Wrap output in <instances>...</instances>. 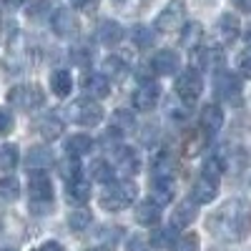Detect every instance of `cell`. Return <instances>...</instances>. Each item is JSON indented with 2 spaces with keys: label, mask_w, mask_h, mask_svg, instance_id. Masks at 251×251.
<instances>
[{
  "label": "cell",
  "mask_w": 251,
  "mask_h": 251,
  "mask_svg": "<svg viewBox=\"0 0 251 251\" xmlns=\"http://www.w3.org/2000/svg\"><path fill=\"white\" fill-rule=\"evenodd\" d=\"M208 231L221 241H244L251 234V201L228 199L211 214Z\"/></svg>",
  "instance_id": "cell-1"
},
{
  "label": "cell",
  "mask_w": 251,
  "mask_h": 251,
  "mask_svg": "<svg viewBox=\"0 0 251 251\" xmlns=\"http://www.w3.org/2000/svg\"><path fill=\"white\" fill-rule=\"evenodd\" d=\"M138 196V188L131 178H121V181H111L106 186V191L100 194V208H106V211H123V208H128Z\"/></svg>",
  "instance_id": "cell-2"
},
{
  "label": "cell",
  "mask_w": 251,
  "mask_h": 251,
  "mask_svg": "<svg viewBox=\"0 0 251 251\" xmlns=\"http://www.w3.org/2000/svg\"><path fill=\"white\" fill-rule=\"evenodd\" d=\"M66 116H68V121L91 128V126H98L103 121V106L93 98H78L66 108Z\"/></svg>",
  "instance_id": "cell-3"
},
{
  "label": "cell",
  "mask_w": 251,
  "mask_h": 251,
  "mask_svg": "<svg viewBox=\"0 0 251 251\" xmlns=\"http://www.w3.org/2000/svg\"><path fill=\"white\" fill-rule=\"evenodd\" d=\"M201 93H203V78H201V73L196 68H186L176 78V96L183 103H196Z\"/></svg>",
  "instance_id": "cell-4"
},
{
  "label": "cell",
  "mask_w": 251,
  "mask_h": 251,
  "mask_svg": "<svg viewBox=\"0 0 251 251\" xmlns=\"http://www.w3.org/2000/svg\"><path fill=\"white\" fill-rule=\"evenodd\" d=\"M8 103L20 111H33L38 106H43V91H40L38 86H28V83H23V86H15L8 91Z\"/></svg>",
  "instance_id": "cell-5"
},
{
  "label": "cell",
  "mask_w": 251,
  "mask_h": 251,
  "mask_svg": "<svg viewBox=\"0 0 251 251\" xmlns=\"http://www.w3.org/2000/svg\"><path fill=\"white\" fill-rule=\"evenodd\" d=\"M183 20H186V5H183V0H171V3L161 10V15L156 18V30L174 33V30L183 28Z\"/></svg>",
  "instance_id": "cell-6"
},
{
  "label": "cell",
  "mask_w": 251,
  "mask_h": 251,
  "mask_svg": "<svg viewBox=\"0 0 251 251\" xmlns=\"http://www.w3.org/2000/svg\"><path fill=\"white\" fill-rule=\"evenodd\" d=\"M216 96L226 103H231V106H239L241 103V80H239V75L219 71V75H216Z\"/></svg>",
  "instance_id": "cell-7"
},
{
  "label": "cell",
  "mask_w": 251,
  "mask_h": 251,
  "mask_svg": "<svg viewBox=\"0 0 251 251\" xmlns=\"http://www.w3.org/2000/svg\"><path fill=\"white\" fill-rule=\"evenodd\" d=\"M50 28L58 38H75L80 30L78 15H73V10H68V8H58L50 15Z\"/></svg>",
  "instance_id": "cell-8"
},
{
  "label": "cell",
  "mask_w": 251,
  "mask_h": 251,
  "mask_svg": "<svg viewBox=\"0 0 251 251\" xmlns=\"http://www.w3.org/2000/svg\"><path fill=\"white\" fill-rule=\"evenodd\" d=\"M158 100H161V88L156 86L153 80H146L143 86H138L136 93H133V106H136L138 111H143V113L153 111Z\"/></svg>",
  "instance_id": "cell-9"
},
{
  "label": "cell",
  "mask_w": 251,
  "mask_h": 251,
  "mask_svg": "<svg viewBox=\"0 0 251 251\" xmlns=\"http://www.w3.org/2000/svg\"><path fill=\"white\" fill-rule=\"evenodd\" d=\"M28 194H30L33 201H46V203H50V201H53V183H50V178H48L43 171L33 174L30 181H28Z\"/></svg>",
  "instance_id": "cell-10"
},
{
  "label": "cell",
  "mask_w": 251,
  "mask_h": 251,
  "mask_svg": "<svg viewBox=\"0 0 251 251\" xmlns=\"http://www.w3.org/2000/svg\"><path fill=\"white\" fill-rule=\"evenodd\" d=\"M219 194V183L211 181V178H206V176H199L191 186V201L194 203H211Z\"/></svg>",
  "instance_id": "cell-11"
},
{
  "label": "cell",
  "mask_w": 251,
  "mask_h": 251,
  "mask_svg": "<svg viewBox=\"0 0 251 251\" xmlns=\"http://www.w3.org/2000/svg\"><path fill=\"white\" fill-rule=\"evenodd\" d=\"M181 66V60L174 50H158L153 58H151V71L156 75H174Z\"/></svg>",
  "instance_id": "cell-12"
},
{
  "label": "cell",
  "mask_w": 251,
  "mask_h": 251,
  "mask_svg": "<svg viewBox=\"0 0 251 251\" xmlns=\"http://www.w3.org/2000/svg\"><path fill=\"white\" fill-rule=\"evenodd\" d=\"M176 194V188H174V178L171 176H156L153 183H151V201L158 203V206H166V203H171Z\"/></svg>",
  "instance_id": "cell-13"
},
{
  "label": "cell",
  "mask_w": 251,
  "mask_h": 251,
  "mask_svg": "<svg viewBox=\"0 0 251 251\" xmlns=\"http://www.w3.org/2000/svg\"><path fill=\"white\" fill-rule=\"evenodd\" d=\"M116 169L123 176H133L141 169V158L136 156V151L131 149V146H121V149L116 151Z\"/></svg>",
  "instance_id": "cell-14"
},
{
  "label": "cell",
  "mask_w": 251,
  "mask_h": 251,
  "mask_svg": "<svg viewBox=\"0 0 251 251\" xmlns=\"http://www.w3.org/2000/svg\"><path fill=\"white\" fill-rule=\"evenodd\" d=\"M66 196H68L71 203H80L83 206V203L91 199V181H86L83 176L66 181Z\"/></svg>",
  "instance_id": "cell-15"
},
{
  "label": "cell",
  "mask_w": 251,
  "mask_h": 251,
  "mask_svg": "<svg viewBox=\"0 0 251 251\" xmlns=\"http://www.w3.org/2000/svg\"><path fill=\"white\" fill-rule=\"evenodd\" d=\"M196 214H199V203H194L191 199H186L183 203H178V206L174 208L171 226H174V228H183V226H188V224H194Z\"/></svg>",
  "instance_id": "cell-16"
},
{
  "label": "cell",
  "mask_w": 251,
  "mask_h": 251,
  "mask_svg": "<svg viewBox=\"0 0 251 251\" xmlns=\"http://www.w3.org/2000/svg\"><path fill=\"white\" fill-rule=\"evenodd\" d=\"M224 126V111L216 106V103H208L201 111V131L206 133H219Z\"/></svg>",
  "instance_id": "cell-17"
},
{
  "label": "cell",
  "mask_w": 251,
  "mask_h": 251,
  "mask_svg": "<svg viewBox=\"0 0 251 251\" xmlns=\"http://www.w3.org/2000/svg\"><path fill=\"white\" fill-rule=\"evenodd\" d=\"M86 93L93 98V100H100V98H108L111 96V83L103 73H88L86 78Z\"/></svg>",
  "instance_id": "cell-18"
},
{
  "label": "cell",
  "mask_w": 251,
  "mask_h": 251,
  "mask_svg": "<svg viewBox=\"0 0 251 251\" xmlns=\"http://www.w3.org/2000/svg\"><path fill=\"white\" fill-rule=\"evenodd\" d=\"M128 60H126L123 55H108L106 60H103V75L106 78H113V80H123L126 75H128Z\"/></svg>",
  "instance_id": "cell-19"
},
{
  "label": "cell",
  "mask_w": 251,
  "mask_h": 251,
  "mask_svg": "<svg viewBox=\"0 0 251 251\" xmlns=\"http://www.w3.org/2000/svg\"><path fill=\"white\" fill-rule=\"evenodd\" d=\"M91 149H93V138H91V136H86V133L68 136V141H66V153H68L71 158H80V156H86Z\"/></svg>",
  "instance_id": "cell-20"
},
{
  "label": "cell",
  "mask_w": 251,
  "mask_h": 251,
  "mask_svg": "<svg viewBox=\"0 0 251 251\" xmlns=\"http://www.w3.org/2000/svg\"><path fill=\"white\" fill-rule=\"evenodd\" d=\"M98 40L103 46H118L123 40V28L116 23V20H103L98 25Z\"/></svg>",
  "instance_id": "cell-21"
},
{
  "label": "cell",
  "mask_w": 251,
  "mask_h": 251,
  "mask_svg": "<svg viewBox=\"0 0 251 251\" xmlns=\"http://www.w3.org/2000/svg\"><path fill=\"white\" fill-rule=\"evenodd\" d=\"M35 131L46 141H55L58 136H63V121L58 116H43L35 123Z\"/></svg>",
  "instance_id": "cell-22"
},
{
  "label": "cell",
  "mask_w": 251,
  "mask_h": 251,
  "mask_svg": "<svg viewBox=\"0 0 251 251\" xmlns=\"http://www.w3.org/2000/svg\"><path fill=\"white\" fill-rule=\"evenodd\" d=\"M25 163L30 166V169L43 171V169H48V166H53V153H50V149H46V146H33V149L28 151V156H25Z\"/></svg>",
  "instance_id": "cell-23"
},
{
  "label": "cell",
  "mask_w": 251,
  "mask_h": 251,
  "mask_svg": "<svg viewBox=\"0 0 251 251\" xmlns=\"http://www.w3.org/2000/svg\"><path fill=\"white\" fill-rule=\"evenodd\" d=\"M219 33H221V38H224V43H234V40L239 38V33H241L239 18L231 15V13H224L221 20H219Z\"/></svg>",
  "instance_id": "cell-24"
},
{
  "label": "cell",
  "mask_w": 251,
  "mask_h": 251,
  "mask_svg": "<svg viewBox=\"0 0 251 251\" xmlns=\"http://www.w3.org/2000/svg\"><path fill=\"white\" fill-rule=\"evenodd\" d=\"M50 91L55 96H60V98L71 96V91H73V75L68 71H53L50 73Z\"/></svg>",
  "instance_id": "cell-25"
},
{
  "label": "cell",
  "mask_w": 251,
  "mask_h": 251,
  "mask_svg": "<svg viewBox=\"0 0 251 251\" xmlns=\"http://www.w3.org/2000/svg\"><path fill=\"white\" fill-rule=\"evenodd\" d=\"M158 219H161V206L153 203L151 199L143 201V203L136 208V221H138L141 226H153V224H158Z\"/></svg>",
  "instance_id": "cell-26"
},
{
  "label": "cell",
  "mask_w": 251,
  "mask_h": 251,
  "mask_svg": "<svg viewBox=\"0 0 251 251\" xmlns=\"http://www.w3.org/2000/svg\"><path fill=\"white\" fill-rule=\"evenodd\" d=\"M203 40V25L201 23H186L181 30V46L188 50H196L199 43Z\"/></svg>",
  "instance_id": "cell-27"
},
{
  "label": "cell",
  "mask_w": 251,
  "mask_h": 251,
  "mask_svg": "<svg viewBox=\"0 0 251 251\" xmlns=\"http://www.w3.org/2000/svg\"><path fill=\"white\" fill-rule=\"evenodd\" d=\"M224 171H226L224 156H208V158L203 161V171H201V176H206V178H211V181L219 183V178L224 176Z\"/></svg>",
  "instance_id": "cell-28"
},
{
  "label": "cell",
  "mask_w": 251,
  "mask_h": 251,
  "mask_svg": "<svg viewBox=\"0 0 251 251\" xmlns=\"http://www.w3.org/2000/svg\"><path fill=\"white\" fill-rule=\"evenodd\" d=\"M91 178L93 181H100V183H111L113 181V166L108 161H103V158H96L91 163V169H88Z\"/></svg>",
  "instance_id": "cell-29"
},
{
  "label": "cell",
  "mask_w": 251,
  "mask_h": 251,
  "mask_svg": "<svg viewBox=\"0 0 251 251\" xmlns=\"http://www.w3.org/2000/svg\"><path fill=\"white\" fill-rule=\"evenodd\" d=\"M20 156H18V146L13 143H3L0 146V171H13L18 166Z\"/></svg>",
  "instance_id": "cell-30"
},
{
  "label": "cell",
  "mask_w": 251,
  "mask_h": 251,
  "mask_svg": "<svg viewBox=\"0 0 251 251\" xmlns=\"http://www.w3.org/2000/svg\"><path fill=\"white\" fill-rule=\"evenodd\" d=\"M18 196H20V183H18V178H13V176L0 178V201L10 203V201H15Z\"/></svg>",
  "instance_id": "cell-31"
},
{
  "label": "cell",
  "mask_w": 251,
  "mask_h": 251,
  "mask_svg": "<svg viewBox=\"0 0 251 251\" xmlns=\"http://www.w3.org/2000/svg\"><path fill=\"white\" fill-rule=\"evenodd\" d=\"M221 66H224V53L219 48H206L201 53V68H206V71H221Z\"/></svg>",
  "instance_id": "cell-32"
},
{
  "label": "cell",
  "mask_w": 251,
  "mask_h": 251,
  "mask_svg": "<svg viewBox=\"0 0 251 251\" xmlns=\"http://www.w3.org/2000/svg\"><path fill=\"white\" fill-rule=\"evenodd\" d=\"M174 231H176L174 226H169V228H156V231L151 234V246H156V249H171V244L176 241Z\"/></svg>",
  "instance_id": "cell-33"
},
{
  "label": "cell",
  "mask_w": 251,
  "mask_h": 251,
  "mask_svg": "<svg viewBox=\"0 0 251 251\" xmlns=\"http://www.w3.org/2000/svg\"><path fill=\"white\" fill-rule=\"evenodd\" d=\"M171 251H199V236L196 234H181L171 244Z\"/></svg>",
  "instance_id": "cell-34"
},
{
  "label": "cell",
  "mask_w": 251,
  "mask_h": 251,
  "mask_svg": "<svg viewBox=\"0 0 251 251\" xmlns=\"http://www.w3.org/2000/svg\"><path fill=\"white\" fill-rule=\"evenodd\" d=\"M153 174L156 176H171L174 174V158L169 153H158L153 158Z\"/></svg>",
  "instance_id": "cell-35"
},
{
  "label": "cell",
  "mask_w": 251,
  "mask_h": 251,
  "mask_svg": "<svg viewBox=\"0 0 251 251\" xmlns=\"http://www.w3.org/2000/svg\"><path fill=\"white\" fill-rule=\"evenodd\" d=\"M68 224L73 231H83V228L91 226V211H86V208H78V211H73L68 216Z\"/></svg>",
  "instance_id": "cell-36"
},
{
  "label": "cell",
  "mask_w": 251,
  "mask_h": 251,
  "mask_svg": "<svg viewBox=\"0 0 251 251\" xmlns=\"http://www.w3.org/2000/svg\"><path fill=\"white\" fill-rule=\"evenodd\" d=\"M203 143H206V138H203V136H199V133H191V136H188V141L183 143V153H186L188 158L199 156V151L203 149Z\"/></svg>",
  "instance_id": "cell-37"
},
{
  "label": "cell",
  "mask_w": 251,
  "mask_h": 251,
  "mask_svg": "<svg viewBox=\"0 0 251 251\" xmlns=\"http://www.w3.org/2000/svg\"><path fill=\"white\" fill-rule=\"evenodd\" d=\"M133 40H136V46H138V48H149V46L153 43V35H151L149 28L136 25V28H133Z\"/></svg>",
  "instance_id": "cell-38"
},
{
  "label": "cell",
  "mask_w": 251,
  "mask_h": 251,
  "mask_svg": "<svg viewBox=\"0 0 251 251\" xmlns=\"http://www.w3.org/2000/svg\"><path fill=\"white\" fill-rule=\"evenodd\" d=\"M113 123H116V128H118V131H121V128H131V126H133V118H131L128 111L118 108V111L113 113Z\"/></svg>",
  "instance_id": "cell-39"
},
{
  "label": "cell",
  "mask_w": 251,
  "mask_h": 251,
  "mask_svg": "<svg viewBox=\"0 0 251 251\" xmlns=\"http://www.w3.org/2000/svg\"><path fill=\"white\" fill-rule=\"evenodd\" d=\"M13 126H15L13 116H10L8 111H3V108H0V136H8V133L13 131Z\"/></svg>",
  "instance_id": "cell-40"
},
{
  "label": "cell",
  "mask_w": 251,
  "mask_h": 251,
  "mask_svg": "<svg viewBox=\"0 0 251 251\" xmlns=\"http://www.w3.org/2000/svg\"><path fill=\"white\" fill-rule=\"evenodd\" d=\"M239 73L244 78H251V50H244L239 58Z\"/></svg>",
  "instance_id": "cell-41"
},
{
  "label": "cell",
  "mask_w": 251,
  "mask_h": 251,
  "mask_svg": "<svg viewBox=\"0 0 251 251\" xmlns=\"http://www.w3.org/2000/svg\"><path fill=\"white\" fill-rule=\"evenodd\" d=\"M73 5H75L80 13H96L98 5H100V0H73Z\"/></svg>",
  "instance_id": "cell-42"
},
{
  "label": "cell",
  "mask_w": 251,
  "mask_h": 251,
  "mask_svg": "<svg viewBox=\"0 0 251 251\" xmlns=\"http://www.w3.org/2000/svg\"><path fill=\"white\" fill-rule=\"evenodd\" d=\"M38 251H66V249H63V246H60L58 241H46V244L40 246Z\"/></svg>",
  "instance_id": "cell-43"
},
{
  "label": "cell",
  "mask_w": 251,
  "mask_h": 251,
  "mask_svg": "<svg viewBox=\"0 0 251 251\" xmlns=\"http://www.w3.org/2000/svg\"><path fill=\"white\" fill-rule=\"evenodd\" d=\"M234 5L244 13H251V0H234Z\"/></svg>",
  "instance_id": "cell-44"
},
{
  "label": "cell",
  "mask_w": 251,
  "mask_h": 251,
  "mask_svg": "<svg viewBox=\"0 0 251 251\" xmlns=\"http://www.w3.org/2000/svg\"><path fill=\"white\" fill-rule=\"evenodd\" d=\"M23 0H0V5H8V8H18Z\"/></svg>",
  "instance_id": "cell-45"
},
{
  "label": "cell",
  "mask_w": 251,
  "mask_h": 251,
  "mask_svg": "<svg viewBox=\"0 0 251 251\" xmlns=\"http://www.w3.org/2000/svg\"><path fill=\"white\" fill-rule=\"evenodd\" d=\"M246 40H249V43H251V25L246 28Z\"/></svg>",
  "instance_id": "cell-46"
},
{
  "label": "cell",
  "mask_w": 251,
  "mask_h": 251,
  "mask_svg": "<svg viewBox=\"0 0 251 251\" xmlns=\"http://www.w3.org/2000/svg\"><path fill=\"white\" fill-rule=\"evenodd\" d=\"M113 3H116V5H123V3H126V0H113Z\"/></svg>",
  "instance_id": "cell-47"
},
{
  "label": "cell",
  "mask_w": 251,
  "mask_h": 251,
  "mask_svg": "<svg viewBox=\"0 0 251 251\" xmlns=\"http://www.w3.org/2000/svg\"><path fill=\"white\" fill-rule=\"evenodd\" d=\"M93 251H111V249H103V246H100V249H93Z\"/></svg>",
  "instance_id": "cell-48"
},
{
  "label": "cell",
  "mask_w": 251,
  "mask_h": 251,
  "mask_svg": "<svg viewBox=\"0 0 251 251\" xmlns=\"http://www.w3.org/2000/svg\"><path fill=\"white\" fill-rule=\"evenodd\" d=\"M3 251H15V249H3Z\"/></svg>",
  "instance_id": "cell-49"
}]
</instances>
